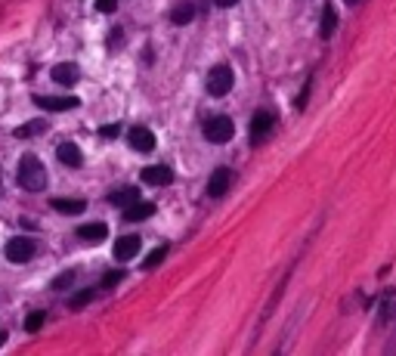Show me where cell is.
<instances>
[{"instance_id":"obj_15","label":"cell","mask_w":396,"mask_h":356,"mask_svg":"<svg viewBox=\"0 0 396 356\" xmlns=\"http://www.w3.org/2000/svg\"><path fill=\"white\" fill-rule=\"evenodd\" d=\"M78 236H80V242H87V245H99L109 236V230H105V223H87L78 230Z\"/></svg>"},{"instance_id":"obj_12","label":"cell","mask_w":396,"mask_h":356,"mask_svg":"<svg viewBox=\"0 0 396 356\" xmlns=\"http://www.w3.org/2000/svg\"><path fill=\"white\" fill-rule=\"evenodd\" d=\"M155 214V205L152 201H140L136 199L133 205L124 208V220H130V223H136V220H148Z\"/></svg>"},{"instance_id":"obj_22","label":"cell","mask_w":396,"mask_h":356,"mask_svg":"<svg viewBox=\"0 0 396 356\" xmlns=\"http://www.w3.org/2000/svg\"><path fill=\"white\" fill-rule=\"evenodd\" d=\"M309 90H313V78H307V84H303V90H300V96H297V112H303L307 109V100H309Z\"/></svg>"},{"instance_id":"obj_2","label":"cell","mask_w":396,"mask_h":356,"mask_svg":"<svg viewBox=\"0 0 396 356\" xmlns=\"http://www.w3.org/2000/svg\"><path fill=\"white\" fill-rule=\"evenodd\" d=\"M204 137H208V143H214V146L229 143V140L235 137L232 118H226V115H214V118H208L204 121Z\"/></svg>"},{"instance_id":"obj_8","label":"cell","mask_w":396,"mask_h":356,"mask_svg":"<svg viewBox=\"0 0 396 356\" xmlns=\"http://www.w3.org/2000/svg\"><path fill=\"white\" fill-rule=\"evenodd\" d=\"M140 180L148 183V186H167L173 180V170L167 164H148V168H142Z\"/></svg>"},{"instance_id":"obj_28","label":"cell","mask_w":396,"mask_h":356,"mask_svg":"<svg viewBox=\"0 0 396 356\" xmlns=\"http://www.w3.org/2000/svg\"><path fill=\"white\" fill-rule=\"evenodd\" d=\"M72 279H74V273H65V276H59V279H56L53 285H56V288H65V285H68V282H72Z\"/></svg>"},{"instance_id":"obj_21","label":"cell","mask_w":396,"mask_h":356,"mask_svg":"<svg viewBox=\"0 0 396 356\" xmlns=\"http://www.w3.org/2000/svg\"><path fill=\"white\" fill-rule=\"evenodd\" d=\"M164 257H167V248L161 245V248H155L152 254H148V260H142V269H155L161 260H164Z\"/></svg>"},{"instance_id":"obj_19","label":"cell","mask_w":396,"mask_h":356,"mask_svg":"<svg viewBox=\"0 0 396 356\" xmlns=\"http://www.w3.org/2000/svg\"><path fill=\"white\" fill-rule=\"evenodd\" d=\"M192 19H195V7H192V3H179V7L170 13L173 25H189Z\"/></svg>"},{"instance_id":"obj_20","label":"cell","mask_w":396,"mask_h":356,"mask_svg":"<svg viewBox=\"0 0 396 356\" xmlns=\"http://www.w3.org/2000/svg\"><path fill=\"white\" fill-rule=\"evenodd\" d=\"M47 131V121H28V124H22L12 137H19V140H28V137H34V133H43Z\"/></svg>"},{"instance_id":"obj_29","label":"cell","mask_w":396,"mask_h":356,"mask_svg":"<svg viewBox=\"0 0 396 356\" xmlns=\"http://www.w3.org/2000/svg\"><path fill=\"white\" fill-rule=\"evenodd\" d=\"M121 44V28H115V32H111V41H109V47H118Z\"/></svg>"},{"instance_id":"obj_16","label":"cell","mask_w":396,"mask_h":356,"mask_svg":"<svg viewBox=\"0 0 396 356\" xmlns=\"http://www.w3.org/2000/svg\"><path fill=\"white\" fill-rule=\"evenodd\" d=\"M136 199H140V189H136V186L115 189V192L109 195V201H111V205H118V208H127V205H133Z\"/></svg>"},{"instance_id":"obj_24","label":"cell","mask_w":396,"mask_h":356,"mask_svg":"<svg viewBox=\"0 0 396 356\" xmlns=\"http://www.w3.org/2000/svg\"><path fill=\"white\" fill-rule=\"evenodd\" d=\"M41 325H43V313H31V316L25 319V331H31V335H34Z\"/></svg>"},{"instance_id":"obj_25","label":"cell","mask_w":396,"mask_h":356,"mask_svg":"<svg viewBox=\"0 0 396 356\" xmlns=\"http://www.w3.org/2000/svg\"><path fill=\"white\" fill-rule=\"evenodd\" d=\"M124 279V273L121 269H115V273H105L102 276V288H111V285H118V282Z\"/></svg>"},{"instance_id":"obj_10","label":"cell","mask_w":396,"mask_h":356,"mask_svg":"<svg viewBox=\"0 0 396 356\" xmlns=\"http://www.w3.org/2000/svg\"><path fill=\"white\" fill-rule=\"evenodd\" d=\"M127 143H130V149H136V152H152L155 149V133L148 131V127H130Z\"/></svg>"},{"instance_id":"obj_1","label":"cell","mask_w":396,"mask_h":356,"mask_svg":"<svg viewBox=\"0 0 396 356\" xmlns=\"http://www.w3.org/2000/svg\"><path fill=\"white\" fill-rule=\"evenodd\" d=\"M16 177H19V186H22L25 192H41V189L47 186V168L41 164L37 155H22Z\"/></svg>"},{"instance_id":"obj_26","label":"cell","mask_w":396,"mask_h":356,"mask_svg":"<svg viewBox=\"0 0 396 356\" xmlns=\"http://www.w3.org/2000/svg\"><path fill=\"white\" fill-rule=\"evenodd\" d=\"M118 133H121V127H118V124H105V127H99V137H102V140H115Z\"/></svg>"},{"instance_id":"obj_7","label":"cell","mask_w":396,"mask_h":356,"mask_svg":"<svg viewBox=\"0 0 396 356\" xmlns=\"http://www.w3.org/2000/svg\"><path fill=\"white\" fill-rule=\"evenodd\" d=\"M396 322V288H387L377 300V325Z\"/></svg>"},{"instance_id":"obj_5","label":"cell","mask_w":396,"mask_h":356,"mask_svg":"<svg viewBox=\"0 0 396 356\" xmlns=\"http://www.w3.org/2000/svg\"><path fill=\"white\" fill-rule=\"evenodd\" d=\"M272 127H276V115L266 112V109L254 112V118H251V143L260 146L266 137H272Z\"/></svg>"},{"instance_id":"obj_17","label":"cell","mask_w":396,"mask_h":356,"mask_svg":"<svg viewBox=\"0 0 396 356\" xmlns=\"http://www.w3.org/2000/svg\"><path fill=\"white\" fill-rule=\"evenodd\" d=\"M50 205H53V211H59V214H80V211H87V201L84 199H53Z\"/></svg>"},{"instance_id":"obj_27","label":"cell","mask_w":396,"mask_h":356,"mask_svg":"<svg viewBox=\"0 0 396 356\" xmlns=\"http://www.w3.org/2000/svg\"><path fill=\"white\" fill-rule=\"evenodd\" d=\"M115 7H118V0H96L99 13H115Z\"/></svg>"},{"instance_id":"obj_4","label":"cell","mask_w":396,"mask_h":356,"mask_svg":"<svg viewBox=\"0 0 396 356\" xmlns=\"http://www.w3.org/2000/svg\"><path fill=\"white\" fill-rule=\"evenodd\" d=\"M34 238H28V236H16V238H10L6 242V248H3V254H6V260L10 263H28L31 257H34Z\"/></svg>"},{"instance_id":"obj_18","label":"cell","mask_w":396,"mask_h":356,"mask_svg":"<svg viewBox=\"0 0 396 356\" xmlns=\"http://www.w3.org/2000/svg\"><path fill=\"white\" fill-rule=\"evenodd\" d=\"M334 28H338V13H334V7L328 3L325 13H322V22H319V38H331Z\"/></svg>"},{"instance_id":"obj_23","label":"cell","mask_w":396,"mask_h":356,"mask_svg":"<svg viewBox=\"0 0 396 356\" xmlns=\"http://www.w3.org/2000/svg\"><path fill=\"white\" fill-rule=\"evenodd\" d=\"M93 294H96V291H90V288H87V291H78V294H74V298H72V310H78V307L90 304V300H93Z\"/></svg>"},{"instance_id":"obj_30","label":"cell","mask_w":396,"mask_h":356,"mask_svg":"<svg viewBox=\"0 0 396 356\" xmlns=\"http://www.w3.org/2000/svg\"><path fill=\"white\" fill-rule=\"evenodd\" d=\"M217 7H235V3H239V0H214Z\"/></svg>"},{"instance_id":"obj_3","label":"cell","mask_w":396,"mask_h":356,"mask_svg":"<svg viewBox=\"0 0 396 356\" xmlns=\"http://www.w3.org/2000/svg\"><path fill=\"white\" fill-rule=\"evenodd\" d=\"M232 84H235V75H232V69L229 65H214L210 69V75H208V93L210 96H226L229 90H232Z\"/></svg>"},{"instance_id":"obj_31","label":"cell","mask_w":396,"mask_h":356,"mask_svg":"<svg viewBox=\"0 0 396 356\" xmlns=\"http://www.w3.org/2000/svg\"><path fill=\"white\" fill-rule=\"evenodd\" d=\"M346 3H350V7H356V3H362V0H346Z\"/></svg>"},{"instance_id":"obj_13","label":"cell","mask_w":396,"mask_h":356,"mask_svg":"<svg viewBox=\"0 0 396 356\" xmlns=\"http://www.w3.org/2000/svg\"><path fill=\"white\" fill-rule=\"evenodd\" d=\"M56 158H59L65 168H80V164H84V155H80V149L74 143H62L59 149H56Z\"/></svg>"},{"instance_id":"obj_32","label":"cell","mask_w":396,"mask_h":356,"mask_svg":"<svg viewBox=\"0 0 396 356\" xmlns=\"http://www.w3.org/2000/svg\"><path fill=\"white\" fill-rule=\"evenodd\" d=\"M0 344H3V335H0Z\"/></svg>"},{"instance_id":"obj_9","label":"cell","mask_w":396,"mask_h":356,"mask_svg":"<svg viewBox=\"0 0 396 356\" xmlns=\"http://www.w3.org/2000/svg\"><path fill=\"white\" fill-rule=\"evenodd\" d=\"M34 106L47 112H65V109H78V96H34Z\"/></svg>"},{"instance_id":"obj_14","label":"cell","mask_w":396,"mask_h":356,"mask_svg":"<svg viewBox=\"0 0 396 356\" xmlns=\"http://www.w3.org/2000/svg\"><path fill=\"white\" fill-rule=\"evenodd\" d=\"M50 75H53V81H56V84H62V87H68V84H74V81H78V75H80V71H78V65H74V63H59L53 71H50Z\"/></svg>"},{"instance_id":"obj_6","label":"cell","mask_w":396,"mask_h":356,"mask_svg":"<svg viewBox=\"0 0 396 356\" xmlns=\"http://www.w3.org/2000/svg\"><path fill=\"white\" fill-rule=\"evenodd\" d=\"M232 180H235V174L229 168H217L208 180V195L210 199H223V195L229 192V186H232Z\"/></svg>"},{"instance_id":"obj_11","label":"cell","mask_w":396,"mask_h":356,"mask_svg":"<svg viewBox=\"0 0 396 356\" xmlns=\"http://www.w3.org/2000/svg\"><path fill=\"white\" fill-rule=\"evenodd\" d=\"M140 236H121L115 242V257L118 260H130V257H136V251H140Z\"/></svg>"}]
</instances>
